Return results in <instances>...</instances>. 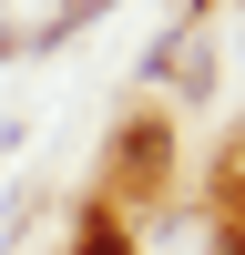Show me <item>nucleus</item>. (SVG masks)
I'll list each match as a JSON object with an SVG mask.
<instances>
[{
	"mask_svg": "<svg viewBox=\"0 0 245 255\" xmlns=\"http://www.w3.org/2000/svg\"><path fill=\"white\" fill-rule=\"evenodd\" d=\"M82 255H122V235L113 225H82Z\"/></svg>",
	"mask_w": 245,
	"mask_h": 255,
	"instance_id": "1",
	"label": "nucleus"
}]
</instances>
